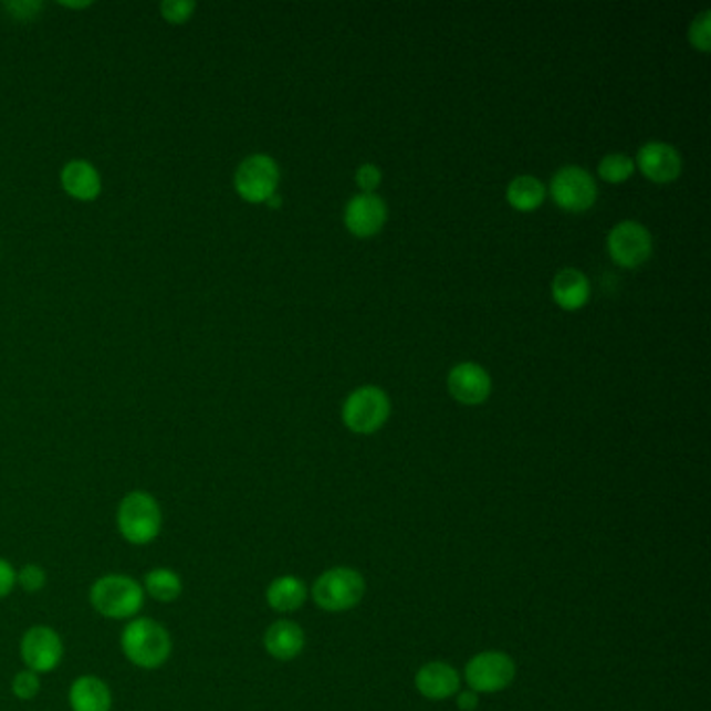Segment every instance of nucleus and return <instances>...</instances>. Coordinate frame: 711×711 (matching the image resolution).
Segmentation results:
<instances>
[{"instance_id":"nucleus-22","label":"nucleus","mask_w":711,"mask_h":711,"mask_svg":"<svg viewBox=\"0 0 711 711\" xmlns=\"http://www.w3.org/2000/svg\"><path fill=\"white\" fill-rule=\"evenodd\" d=\"M632 174H635V161L621 153H611L603 157L599 164V176L605 182L620 184L628 180Z\"/></svg>"},{"instance_id":"nucleus-26","label":"nucleus","mask_w":711,"mask_h":711,"mask_svg":"<svg viewBox=\"0 0 711 711\" xmlns=\"http://www.w3.org/2000/svg\"><path fill=\"white\" fill-rule=\"evenodd\" d=\"M355 182L365 195H374V190L383 182V174H380V169L376 165L365 164L362 167H357Z\"/></svg>"},{"instance_id":"nucleus-11","label":"nucleus","mask_w":711,"mask_h":711,"mask_svg":"<svg viewBox=\"0 0 711 711\" xmlns=\"http://www.w3.org/2000/svg\"><path fill=\"white\" fill-rule=\"evenodd\" d=\"M449 393L461 405H480L491 395V376L478 364H457L447 378Z\"/></svg>"},{"instance_id":"nucleus-12","label":"nucleus","mask_w":711,"mask_h":711,"mask_svg":"<svg viewBox=\"0 0 711 711\" xmlns=\"http://www.w3.org/2000/svg\"><path fill=\"white\" fill-rule=\"evenodd\" d=\"M386 205L376 195H355L345 209V226L353 237L372 238L383 230Z\"/></svg>"},{"instance_id":"nucleus-28","label":"nucleus","mask_w":711,"mask_h":711,"mask_svg":"<svg viewBox=\"0 0 711 711\" xmlns=\"http://www.w3.org/2000/svg\"><path fill=\"white\" fill-rule=\"evenodd\" d=\"M15 586H18V569L0 557V599L9 597Z\"/></svg>"},{"instance_id":"nucleus-29","label":"nucleus","mask_w":711,"mask_h":711,"mask_svg":"<svg viewBox=\"0 0 711 711\" xmlns=\"http://www.w3.org/2000/svg\"><path fill=\"white\" fill-rule=\"evenodd\" d=\"M4 7L15 19H34L40 11V2H9Z\"/></svg>"},{"instance_id":"nucleus-17","label":"nucleus","mask_w":711,"mask_h":711,"mask_svg":"<svg viewBox=\"0 0 711 711\" xmlns=\"http://www.w3.org/2000/svg\"><path fill=\"white\" fill-rule=\"evenodd\" d=\"M551 292L555 303L566 311H576L588 303L590 296V284L586 275L574 268H566L553 278Z\"/></svg>"},{"instance_id":"nucleus-9","label":"nucleus","mask_w":711,"mask_h":711,"mask_svg":"<svg viewBox=\"0 0 711 711\" xmlns=\"http://www.w3.org/2000/svg\"><path fill=\"white\" fill-rule=\"evenodd\" d=\"M515 678V663L503 651H484L466 666V680L474 693H499Z\"/></svg>"},{"instance_id":"nucleus-24","label":"nucleus","mask_w":711,"mask_h":711,"mask_svg":"<svg viewBox=\"0 0 711 711\" xmlns=\"http://www.w3.org/2000/svg\"><path fill=\"white\" fill-rule=\"evenodd\" d=\"M711 13L710 11H703L699 18H694L693 23H691V30H689V38H691V44H693L697 51L701 53H710L711 46Z\"/></svg>"},{"instance_id":"nucleus-25","label":"nucleus","mask_w":711,"mask_h":711,"mask_svg":"<svg viewBox=\"0 0 711 711\" xmlns=\"http://www.w3.org/2000/svg\"><path fill=\"white\" fill-rule=\"evenodd\" d=\"M11 691L13 694L21 699V701H30L40 693V676L30 672V670H21L18 675L13 676L11 682Z\"/></svg>"},{"instance_id":"nucleus-1","label":"nucleus","mask_w":711,"mask_h":711,"mask_svg":"<svg viewBox=\"0 0 711 711\" xmlns=\"http://www.w3.org/2000/svg\"><path fill=\"white\" fill-rule=\"evenodd\" d=\"M119 647L129 663H134L136 668L157 670L171 657L174 642L161 621L153 618H134L124 626Z\"/></svg>"},{"instance_id":"nucleus-21","label":"nucleus","mask_w":711,"mask_h":711,"mask_svg":"<svg viewBox=\"0 0 711 711\" xmlns=\"http://www.w3.org/2000/svg\"><path fill=\"white\" fill-rule=\"evenodd\" d=\"M545 184L534 176H517L508 186V202L517 211H534L545 201Z\"/></svg>"},{"instance_id":"nucleus-27","label":"nucleus","mask_w":711,"mask_h":711,"mask_svg":"<svg viewBox=\"0 0 711 711\" xmlns=\"http://www.w3.org/2000/svg\"><path fill=\"white\" fill-rule=\"evenodd\" d=\"M165 19L171 23H182L186 19H190L192 11H195V2L190 0H167L161 7Z\"/></svg>"},{"instance_id":"nucleus-4","label":"nucleus","mask_w":711,"mask_h":711,"mask_svg":"<svg viewBox=\"0 0 711 711\" xmlns=\"http://www.w3.org/2000/svg\"><path fill=\"white\" fill-rule=\"evenodd\" d=\"M311 595L324 611H348L364 599V576L353 567H332L315 581Z\"/></svg>"},{"instance_id":"nucleus-15","label":"nucleus","mask_w":711,"mask_h":711,"mask_svg":"<svg viewBox=\"0 0 711 711\" xmlns=\"http://www.w3.org/2000/svg\"><path fill=\"white\" fill-rule=\"evenodd\" d=\"M67 701L72 711H111L113 708L109 684L98 676H77L70 687Z\"/></svg>"},{"instance_id":"nucleus-5","label":"nucleus","mask_w":711,"mask_h":711,"mask_svg":"<svg viewBox=\"0 0 711 711\" xmlns=\"http://www.w3.org/2000/svg\"><path fill=\"white\" fill-rule=\"evenodd\" d=\"M390 416V401L378 386H362L348 395L343 420L355 435H374Z\"/></svg>"},{"instance_id":"nucleus-7","label":"nucleus","mask_w":711,"mask_h":711,"mask_svg":"<svg viewBox=\"0 0 711 711\" xmlns=\"http://www.w3.org/2000/svg\"><path fill=\"white\" fill-rule=\"evenodd\" d=\"M551 197L557 207L572 213H581L597 201V184L583 167L567 165L553 176Z\"/></svg>"},{"instance_id":"nucleus-19","label":"nucleus","mask_w":711,"mask_h":711,"mask_svg":"<svg viewBox=\"0 0 711 711\" xmlns=\"http://www.w3.org/2000/svg\"><path fill=\"white\" fill-rule=\"evenodd\" d=\"M61 182L63 188L80 201H92L101 192V178L96 169L86 161H72L65 165Z\"/></svg>"},{"instance_id":"nucleus-18","label":"nucleus","mask_w":711,"mask_h":711,"mask_svg":"<svg viewBox=\"0 0 711 711\" xmlns=\"http://www.w3.org/2000/svg\"><path fill=\"white\" fill-rule=\"evenodd\" d=\"M307 593L310 590H307V586L301 578H296V576H280L268 586L265 599H268V605L274 611L289 614V611H296L299 607H303V603L307 602Z\"/></svg>"},{"instance_id":"nucleus-3","label":"nucleus","mask_w":711,"mask_h":711,"mask_svg":"<svg viewBox=\"0 0 711 711\" xmlns=\"http://www.w3.org/2000/svg\"><path fill=\"white\" fill-rule=\"evenodd\" d=\"M115 522L126 543L145 547L159 536L164 526V511L153 494L132 491L119 501Z\"/></svg>"},{"instance_id":"nucleus-6","label":"nucleus","mask_w":711,"mask_h":711,"mask_svg":"<svg viewBox=\"0 0 711 711\" xmlns=\"http://www.w3.org/2000/svg\"><path fill=\"white\" fill-rule=\"evenodd\" d=\"M19 654L25 670L38 676L49 675L63 661L65 645L55 628L38 624L23 632L19 642Z\"/></svg>"},{"instance_id":"nucleus-14","label":"nucleus","mask_w":711,"mask_h":711,"mask_svg":"<svg viewBox=\"0 0 711 711\" xmlns=\"http://www.w3.org/2000/svg\"><path fill=\"white\" fill-rule=\"evenodd\" d=\"M459 672L445 661H428L416 675V687L426 699L442 701L459 693Z\"/></svg>"},{"instance_id":"nucleus-30","label":"nucleus","mask_w":711,"mask_h":711,"mask_svg":"<svg viewBox=\"0 0 711 711\" xmlns=\"http://www.w3.org/2000/svg\"><path fill=\"white\" fill-rule=\"evenodd\" d=\"M457 703H459V710L472 711L475 708V703H478V697H475L474 691H468V693L459 694Z\"/></svg>"},{"instance_id":"nucleus-31","label":"nucleus","mask_w":711,"mask_h":711,"mask_svg":"<svg viewBox=\"0 0 711 711\" xmlns=\"http://www.w3.org/2000/svg\"><path fill=\"white\" fill-rule=\"evenodd\" d=\"M265 202H268L270 207H280V197H278V195H274V197H270V199H268V201Z\"/></svg>"},{"instance_id":"nucleus-2","label":"nucleus","mask_w":711,"mask_h":711,"mask_svg":"<svg viewBox=\"0 0 711 711\" xmlns=\"http://www.w3.org/2000/svg\"><path fill=\"white\" fill-rule=\"evenodd\" d=\"M145 588L128 574H105L91 586L92 609L107 620H134L145 605Z\"/></svg>"},{"instance_id":"nucleus-10","label":"nucleus","mask_w":711,"mask_h":711,"mask_svg":"<svg viewBox=\"0 0 711 711\" xmlns=\"http://www.w3.org/2000/svg\"><path fill=\"white\" fill-rule=\"evenodd\" d=\"M280 182V169L268 155H251L237 171L238 195L249 202H265L274 197Z\"/></svg>"},{"instance_id":"nucleus-8","label":"nucleus","mask_w":711,"mask_h":711,"mask_svg":"<svg viewBox=\"0 0 711 711\" xmlns=\"http://www.w3.org/2000/svg\"><path fill=\"white\" fill-rule=\"evenodd\" d=\"M651 251L654 238L639 221H620L607 234V253L620 268H639L651 257Z\"/></svg>"},{"instance_id":"nucleus-23","label":"nucleus","mask_w":711,"mask_h":711,"mask_svg":"<svg viewBox=\"0 0 711 711\" xmlns=\"http://www.w3.org/2000/svg\"><path fill=\"white\" fill-rule=\"evenodd\" d=\"M46 583H49V574L44 567L38 566V564H25V566L19 567L18 584L23 593H28V595L40 593V590H44Z\"/></svg>"},{"instance_id":"nucleus-20","label":"nucleus","mask_w":711,"mask_h":711,"mask_svg":"<svg viewBox=\"0 0 711 711\" xmlns=\"http://www.w3.org/2000/svg\"><path fill=\"white\" fill-rule=\"evenodd\" d=\"M143 588L145 595L153 597L155 602L174 603L182 595V576L169 567H155L146 574Z\"/></svg>"},{"instance_id":"nucleus-13","label":"nucleus","mask_w":711,"mask_h":711,"mask_svg":"<svg viewBox=\"0 0 711 711\" xmlns=\"http://www.w3.org/2000/svg\"><path fill=\"white\" fill-rule=\"evenodd\" d=\"M637 165L642 176L656 184L675 182L682 171L680 153L668 143H647L640 146Z\"/></svg>"},{"instance_id":"nucleus-16","label":"nucleus","mask_w":711,"mask_h":711,"mask_svg":"<svg viewBox=\"0 0 711 711\" xmlns=\"http://www.w3.org/2000/svg\"><path fill=\"white\" fill-rule=\"evenodd\" d=\"M263 645H265V651L278 661H291L303 651L305 632L294 621H274L263 637Z\"/></svg>"}]
</instances>
